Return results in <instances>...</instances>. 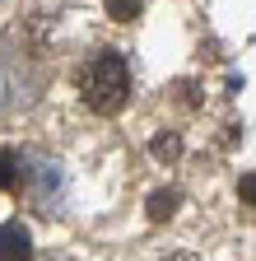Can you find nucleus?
Returning a JSON list of instances; mask_svg holds the SVG:
<instances>
[{"label":"nucleus","mask_w":256,"mask_h":261,"mask_svg":"<svg viewBox=\"0 0 256 261\" xmlns=\"http://www.w3.org/2000/svg\"><path fill=\"white\" fill-rule=\"evenodd\" d=\"M79 89H84V103L93 112H121L126 108V98H131V70H126V56L117 51H98L89 65H84V75H79Z\"/></svg>","instance_id":"obj_1"},{"label":"nucleus","mask_w":256,"mask_h":261,"mask_svg":"<svg viewBox=\"0 0 256 261\" xmlns=\"http://www.w3.org/2000/svg\"><path fill=\"white\" fill-rule=\"evenodd\" d=\"M0 261H33V238L19 219L0 224Z\"/></svg>","instance_id":"obj_2"},{"label":"nucleus","mask_w":256,"mask_h":261,"mask_svg":"<svg viewBox=\"0 0 256 261\" xmlns=\"http://www.w3.org/2000/svg\"><path fill=\"white\" fill-rule=\"evenodd\" d=\"M23 187V168L10 149H0V191H19Z\"/></svg>","instance_id":"obj_3"},{"label":"nucleus","mask_w":256,"mask_h":261,"mask_svg":"<svg viewBox=\"0 0 256 261\" xmlns=\"http://www.w3.org/2000/svg\"><path fill=\"white\" fill-rule=\"evenodd\" d=\"M103 5H107V19H117V23H131L145 14V0H103Z\"/></svg>","instance_id":"obj_4"},{"label":"nucleus","mask_w":256,"mask_h":261,"mask_svg":"<svg viewBox=\"0 0 256 261\" xmlns=\"http://www.w3.org/2000/svg\"><path fill=\"white\" fill-rule=\"evenodd\" d=\"M149 154H154V159H168V163H173V159L182 154V140L173 136V130H163V136H154V140H149Z\"/></svg>","instance_id":"obj_5"},{"label":"nucleus","mask_w":256,"mask_h":261,"mask_svg":"<svg viewBox=\"0 0 256 261\" xmlns=\"http://www.w3.org/2000/svg\"><path fill=\"white\" fill-rule=\"evenodd\" d=\"M177 210V191H154L149 196V219H173Z\"/></svg>","instance_id":"obj_6"},{"label":"nucleus","mask_w":256,"mask_h":261,"mask_svg":"<svg viewBox=\"0 0 256 261\" xmlns=\"http://www.w3.org/2000/svg\"><path fill=\"white\" fill-rule=\"evenodd\" d=\"M238 196H242L247 205H256V173H247V177L238 182Z\"/></svg>","instance_id":"obj_7"},{"label":"nucleus","mask_w":256,"mask_h":261,"mask_svg":"<svg viewBox=\"0 0 256 261\" xmlns=\"http://www.w3.org/2000/svg\"><path fill=\"white\" fill-rule=\"evenodd\" d=\"M173 261H186V256H173Z\"/></svg>","instance_id":"obj_8"}]
</instances>
